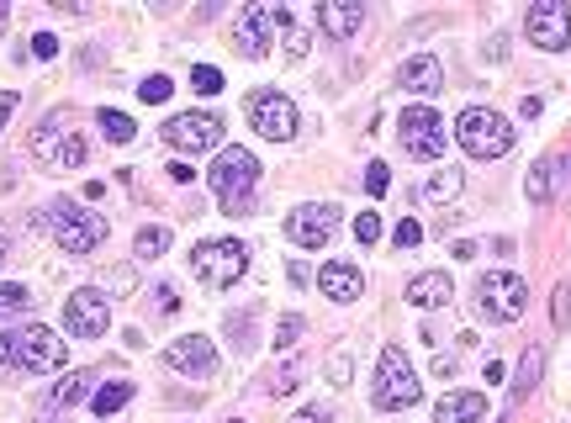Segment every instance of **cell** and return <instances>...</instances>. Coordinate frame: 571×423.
<instances>
[{
	"mask_svg": "<svg viewBox=\"0 0 571 423\" xmlns=\"http://www.w3.org/2000/svg\"><path fill=\"white\" fill-rule=\"evenodd\" d=\"M0 360H6L11 371L43 376V371H59V365L69 360V349H64V339L53 334V328H43V323H22V328H11V334L0 339Z\"/></svg>",
	"mask_w": 571,
	"mask_h": 423,
	"instance_id": "1",
	"label": "cell"
},
{
	"mask_svg": "<svg viewBox=\"0 0 571 423\" xmlns=\"http://www.w3.org/2000/svg\"><path fill=\"white\" fill-rule=\"evenodd\" d=\"M207 186H212L217 201H223L228 217H244L249 201H254V186H260V159L249 149H223L217 164L207 170Z\"/></svg>",
	"mask_w": 571,
	"mask_h": 423,
	"instance_id": "2",
	"label": "cell"
},
{
	"mask_svg": "<svg viewBox=\"0 0 571 423\" xmlns=\"http://www.w3.org/2000/svg\"><path fill=\"white\" fill-rule=\"evenodd\" d=\"M43 228L53 233V244H59L64 254H90V249H101V244H106V217H101V212H90V207H75L69 196L48 201Z\"/></svg>",
	"mask_w": 571,
	"mask_h": 423,
	"instance_id": "3",
	"label": "cell"
},
{
	"mask_svg": "<svg viewBox=\"0 0 571 423\" xmlns=\"http://www.w3.org/2000/svg\"><path fill=\"white\" fill-rule=\"evenodd\" d=\"M418 397H423V381L413 371V360L402 355L397 344H386L381 360H376V381H371V408L376 413H402V408H413Z\"/></svg>",
	"mask_w": 571,
	"mask_h": 423,
	"instance_id": "4",
	"label": "cell"
},
{
	"mask_svg": "<svg viewBox=\"0 0 571 423\" xmlns=\"http://www.w3.org/2000/svg\"><path fill=\"white\" fill-rule=\"evenodd\" d=\"M455 138H460V149L476 154V159H503L513 149V122L503 112H492V106H466V112L455 117Z\"/></svg>",
	"mask_w": 571,
	"mask_h": 423,
	"instance_id": "5",
	"label": "cell"
},
{
	"mask_svg": "<svg viewBox=\"0 0 571 423\" xmlns=\"http://www.w3.org/2000/svg\"><path fill=\"white\" fill-rule=\"evenodd\" d=\"M244 270H249V244H238V238H207V244L191 249V275L212 291L238 286Z\"/></svg>",
	"mask_w": 571,
	"mask_h": 423,
	"instance_id": "6",
	"label": "cell"
},
{
	"mask_svg": "<svg viewBox=\"0 0 571 423\" xmlns=\"http://www.w3.org/2000/svg\"><path fill=\"white\" fill-rule=\"evenodd\" d=\"M476 312L492 323H519L529 312V286L513 270H487L482 281H476Z\"/></svg>",
	"mask_w": 571,
	"mask_h": 423,
	"instance_id": "7",
	"label": "cell"
},
{
	"mask_svg": "<svg viewBox=\"0 0 571 423\" xmlns=\"http://www.w3.org/2000/svg\"><path fill=\"white\" fill-rule=\"evenodd\" d=\"M32 159L43 170H80L85 164V138L69 127V112H53L38 133H32Z\"/></svg>",
	"mask_w": 571,
	"mask_h": 423,
	"instance_id": "8",
	"label": "cell"
},
{
	"mask_svg": "<svg viewBox=\"0 0 571 423\" xmlns=\"http://www.w3.org/2000/svg\"><path fill=\"white\" fill-rule=\"evenodd\" d=\"M334 233H339L334 201H302L297 212H286V244H297V249H328Z\"/></svg>",
	"mask_w": 571,
	"mask_h": 423,
	"instance_id": "9",
	"label": "cell"
},
{
	"mask_svg": "<svg viewBox=\"0 0 571 423\" xmlns=\"http://www.w3.org/2000/svg\"><path fill=\"white\" fill-rule=\"evenodd\" d=\"M270 27H281L286 38L297 32V16H291L286 6H244L238 11V53H249V59H265L270 53Z\"/></svg>",
	"mask_w": 571,
	"mask_h": 423,
	"instance_id": "10",
	"label": "cell"
},
{
	"mask_svg": "<svg viewBox=\"0 0 571 423\" xmlns=\"http://www.w3.org/2000/svg\"><path fill=\"white\" fill-rule=\"evenodd\" d=\"M397 127H402V149H408L413 159H439V154H445V143H450L445 117H439L434 106H408Z\"/></svg>",
	"mask_w": 571,
	"mask_h": 423,
	"instance_id": "11",
	"label": "cell"
},
{
	"mask_svg": "<svg viewBox=\"0 0 571 423\" xmlns=\"http://www.w3.org/2000/svg\"><path fill=\"white\" fill-rule=\"evenodd\" d=\"M164 143L180 154H201V149H217L223 143V117L217 112H180L164 122Z\"/></svg>",
	"mask_w": 571,
	"mask_h": 423,
	"instance_id": "12",
	"label": "cell"
},
{
	"mask_svg": "<svg viewBox=\"0 0 571 423\" xmlns=\"http://www.w3.org/2000/svg\"><path fill=\"white\" fill-rule=\"evenodd\" d=\"M249 127L270 143H286L297 133V106H291L281 90H254L249 96Z\"/></svg>",
	"mask_w": 571,
	"mask_h": 423,
	"instance_id": "13",
	"label": "cell"
},
{
	"mask_svg": "<svg viewBox=\"0 0 571 423\" xmlns=\"http://www.w3.org/2000/svg\"><path fill=\"white\" fill-rule=\"evenodd\" d=\"M524 32H529L534 48L561 53L571 43V6L566 0H540V6H529L524 11Z\"/></svg>",
	"mask_w": 571,
	"mask_h": 423,
	"instance_id": "14",
	"label": "cell"
},
{
	"mask_svg": "<svg viewBox=\"0 0 571 423\" xmlns=\"http://www.w3.org/2000/svg\"><path fill=\"white\" fill-rule=\"evenodd\" d=\"M64 328L75 339H101L106 328H112V307H106V297L96 286H85V291H75V297L64 302Z\"/></svg>",
	"mask_w": 571,
	"mask_h": 423,
	"instance_id": "15",
	"label": "cell"
},
{
	"mask_svg": "<svg viewBox=\"0 0 571 423\" xmlns=\"http://www.w3.org/2000/svg\"><path fill=\"white\" fill-rule=\"evenodd\" d=\"M164 365H170V371H180V376L207 381V376H217V349H212V339L186 334V339H175L170 349H164Z\"/></svg>",
	"mask_w": 571,
	"mask_h": 423,
	"instance_id": "16",
	"label": "cell"
},
{
	"mask_svg": "<svg viewBox=\"0 0 571 423\" xmlns=\"http://www.w3.org/2000/svg\"><path fill=\"white\" fill-rule=\"evenodd\" d=\"M397 85L408 90V96H439V90H445V64H439L434 53H413V59L397 69Z\"/></svg>",
	"mask_w": 571,
	"mask_h": 423,
	"instance_id": "17",
	"label": "cell"
},
{
	"mask_svg": "<svg viewBox=\"0 0 571 423\" xmlns=\"http://www.w3.org/2000/svg\"><path fill=\"white\" fill-rule=\"evenodd\" d=\"M365 16H371L365 0H318V22H323L328 38H355L365 27Z\"/></svg>",
	"mask_w": 571,
	"mask_h": 423,
	"instance_id": "18",
	"label": "cell"
},
{
	"mask_svg": "<svg viewBox=\"0 0 571 423\" xmlns=\"http://www.w3.org/2000/svg\"><path fill=\"white\" fill-rule=\"evenodd\" d=\"M318 286H323V297H334V302H360L365 297V275L355 265H323Z\"/></svg>",
	"mask_w": 571,
	"mask_h": 423,
	"instance_id": "19",
	"label": "cell"
},
{
	"mask_svg": "<svg viewBox=\"0 0 571 423\" xmlns=\"http://www.w3.org/2000/svg\"><path fill=\"white\" fill-rule=\"evenodd\" d=\"M455 297V281L445 270H423V275H413L408 281V302L413 307H445Z\"/></svg>",
	"mask_w": 571,
	"mask_h": 423,
	"instance_id": "20",
	"label": "cell"
},
{
	"mask_svg": "<svg viewBox=\"0 0 571 423\" xmlns=\"http://www.w3.org/2000/svg\"><path fill=\"white\" fill-rule=\"evenodd\" d=\"M487 418V397L482 392H450L434 408V423H482Z\"/></svg>",
	"mask_w": 571,
	"mask_h": 423,
	"instance_id": "21",
	"label": "cell"
},
{
	"mask_svg": "<svg viewBox=\"0 0 571 423\" xmlns=\"http://www.w3.org/2000/svg\"><path fill=\"white\" fill-rule=\"evenodd\" d=\"M556 170H561V159H534L529 164V175H524V191H529V201H545L556 196Z\"/></svg>",
	"mask_w": 571,
	"mask_h": 423,
	"instance_id": "22",
	"label": "cell"
},
{
	"mask_svg": "<svg viewBox=\"0 0 571 423\" xmlns=\"http://www.w3.org/2000/svg\"><path fill=\"white\" fill-rule=\"evenodd\" d=\"M545 376V349L534 344L529 355H524V365H519V376H513V386H508V402H524L529 392H534V381Z\"/></svg>",
	"mask_w": 571,
	"mask_h": 423,
	"instance_id": "23",
	"label": "cell"
},
{
	"mask_svg": "<svg viewBox=\"0 0 571 423\" xmlns=\"http://www.w3.org/2000/svg\"><path fill=\"white\" fill-rule=\"evenodd\" d=\"M455 196H460V170H439L434 180H423V186H418L423 207H439V201H455Z\"/></svg>",
	"mask_w": 571,
	"mask_h": 423,
	"instance_id": "24",
	"label": "cell"
},
{
	"mask_svg": "<svg viewBox=\"0 0 571 423\" xmlns=\"http://www.w3.org/2000/svg\"><path fill=\"white\" fill-rule=\"evenodd\" d=\"M127 402H133V381H106L101 392H96V402H90V408H96V418H112V413H122Z\"/></svg>",
	"mask_w": 571,
	"mask_h": 423,
	"instance_id": "25",
	"label": "cell"
},
{
	"mask_svg": "<svg viewBox=\"0 0 571 423\" xmlns=\"http://www.w3.org/2000/svg\"><path fill=\"white\" fill-rule=\"evenodd\" d=\"M90 381H96V376H90V371H75V376H64L59 386H53V408H75V402H85L90 397Z\"/></svg>",
	"mask_w": 571,
	"mask_h": 423,
	"instance_id": "26",
	"label": "cell"
},
{
	"mask_svg": "<svg viewBox=\"0 0 571 423\" xmlns=\"http://www.w3.org/2000/svg\"><path fill=\"white\" fill-rule=\"evenodd\" d=\"M96 122L106 127V138H112V143H133V133H138V122H133V117H122V112H112V106H101Z\"/></svg>",
	"mask_w": 571,
	"mask_h": 423,
	"instance_id": "27",
	"label": "cell"
},
{
	"mask_svg": "<svg viewBox=\"0 0 571 423\" xmlns=\"http://www.w3.org/2000/svg\"><path fill=\"white\" fill-rule=\"evenodd\" d=\"M101 291H112V297H133V291H138V275H133V265L101 270Z\"/></svg>",
	"mask_w": 571,
	"mask_h": 423,
	"instance_id": "28",
	"label": "cell"
},
{
	"mask_svg": "<svg viewBox=\"0 0 571 423\" xmlns=\"http://www.w3.org/2000/svg\"><path fill=\"white\" fill-rule=\"evenodd\" d=\"M133 249H138V260H159V254L170 249V228H143Z\"/></svg>",
	"mask_w": 571,
	"mask_h": 423,
	"instance_id": "29",
	"label": "cell"
},
{
	"mask_svg": "<svg viewBox=\"0 0 571 423\" xmlns=\"http://www.w3.org/2000/svg\"><path fill=\"white\" fill-rule=\"evenodd\" d=\"M191 90H196V96H217V90H223V69H217V64H196L191 69Z\"/></svg>",
	"mask_w": 571,
	"mask_h": 423,
	"instance_id": "30",
	"label": "cell"
},
{
	"mask_svg": "<svg viewBox=\"0 0 571 423\" xmlns=\"http://www.w3.org/2000/svg\"><path fill=\"white\" fill-rule=\"evenodd\" d=\"M32 297H27V286H16V281H0V318H11V312H27Z\"/></svg>",
	"mask_w": 571,
	"mask_h": 423,
	"instance_id": "31",
	"label": "cell"
},
{
	"mask_svg": "<svg viewBox=\"0 0 571 423\" xmlns=\"http://www.w3.org/2000/svg\"><path fill=\"white\" fill-rule=\"evenodd\" d=\"M392 244H397V249H418V244H423V223H418V217H402L397 233H392Z\"/></svg>",
	"mask_w": 571,
	"mask_h": 423,
	"instance_id": "32",
	"label": "cell"
},
{
	"mask_svg": "<svg viewBox=\"0 0 571 423\" xmlns=\"http://www.w3.org/2000/svg\"><path fill=\"white\" fill-rule=\"evenodd\" d=\"M170 90H175V85H170V80H164V75H149V80H143V85H138V96H143V101H149V106H159V101H170Z\"/></svg>",
	"mask_w": 571,
	"mask_h": 423,
	"instance_id": "33",
	"label": "cell"
},
{
	"mask_svg": "<svg viewBox=\"0 0 571 423\" xmlns=\"http://www.w3.org/2000/svg\"><path fill=\"white\" fill-rule=\"evenodd\" d=\"M302 328H307V318H297V312H291V318H281V328H275V349L297 344V339H302Z\"/></svg>",
	"mask_w": 571,
	"mask_h": 423,
	"instance_id": "34",
	"label": "cell"
},
{
	"mask_svg": "<svg viewBox=\"0 0 571 423\" xmlns=\"http://www.w3.org/2000/svg\"><path fill=\"white\" fill-rule=\"evenodd\" d=\"M355 238H360L365 249H371L376 238H381V217H376V212H360V217H355Z\"/></svg>",
	"mask_w": 571,
	"mask_h": 423,
	"instance_id": "35",
	"label": "cell"
},
{
	"mask_svg": "<svg viewBox=\"0 0 571 423\" xmlns=\"http://www.w3.org/2000/svg\"><path fill=\"white\" fill-rule=\"evenodd\" d=\"M386 186H392V175H386V164L376 159L371 170H365V191H371V196H386Z\"/></svg>",
	"mask_w": 571,
	"mask_h": 423,
	"instance_id": "36",
	"label": "cell"
},
{
	"mask_svg": "<svg viewBox=\"0 0 571 423\" xmlns=\"http://www.w3.org/2000/svg\"><path fill=\"white\" fill-rule=\"evenodd\" d=\"M550 312H556V328L571 323V286H556V302H550Z\"/></svg>",
	"mask_w": 571,
	"mask_h": 423,
	"instance_id": "37",
	"label": "cell"
},
{
	"mask_svg": "<svg viewBox=\"0 0 571 423\" xmlns=\"http://www.w3.org/2000/svg\"><path fill=\"white\" fill-rule=\"evenodd\" d=\"M291 386H297V365H281V371L270 376V392L281 397V392H291Z\"/></svg>",
	"mask_w": 571,
	"mask_h": 423,
	"instance_id": "38",
	"label": "cell"
},
{
	"mask_svg": "<svg viewBox=\"0 0 571 423\" xmlns=\"http://www.w3.org/2000/svg\"><path fill=\"white\" fill-rule=\"evenodd\" d=\"M32 53H38V59H53V53H59V38H53V32H38V38H32Z\"/></svg>",
	"mask_w": 571,
	"mask_h": 423,
	"instance_id": "39",
	"label": "cell"
},
{
	"mask_svg": "<svg viewBox=\"0 0 571 423\" xmlns=\"http://www.w3.org/2000/svg\"><path fill=\"white\" fill-rule=\"evenodd\" d=\"M170 180H175V186H191V180H196V170H191L186 159H175V164H170Z\"/></svg>",
	"mask_w": 571,
	"mask_h": 423,
	"instance_id": "40",
	"label": "cell"
},
{
	"mask_svg": "<svg viewBox=\"0 0 571 423\" xmlns=\"http://www.w3.org/2000/svg\"><path fill=\"white\" fill-rule=\"evenodd\" d=\"M11 112H16V90H0V127L11 122Z\"/></svg>",
	"mask_w": 571,
	"mask_h": 423,
	"instance_id": "41",
	"label": "cell"
},
{
	"mask_svg": "<svg viewBox=\"0 0 571 423\" xmlns=\"http://www.w3.org/2000/svg\"><path fill=\"white\" fill-rule=\"evenodd\" d=\"M450 254H455V260H476V244H471V238H460V244H450Z\"/></svg>",
	"mask_w": 571,
	"mask_h": 423,
	"instance_id": "42",
	"label": "cell"
},
{
	"mask_svg": "<svg viewBox=\"0 0 571 423\" xmlns=\"http://www.w3.org/2000/svg\"><path fill=\"white\" fill-rule=\"evenodd\" d=\"M291 423H328V413H323V408H302V413L291 418Z\"/></svg>",
	"mask_w": 571,
	"mask_h": 423,
	"instance_id": "43",
	"label": "cell"
},
{
	"mask_svg": "<svg viewBox=\"0 0 571 423\" xmlns=\"http://www.w3.org/2000/svg\"><path fill=\"white\" fill-rule=\"evenodd\" d=\"M334 386H349V360H344V355L334 360Z\"/></svg>",
	"mask_w": 571,
	"mask_h": 423,
	"instance_id": "44",
	"label": "cell"
},
{
	"mask_svg": "<svg viewBox=\"0 0 571 423\" xmlns=\"http://www.w3.org/2000/svg\"><path fill=\"white\" fill-rule=\"evenodd\" d=\"M6 22H11V11H6V6H0V32H6Z\"/></svg>",
	"mask_w": 571,
	"mask_h": 423,
	"instance_id": "45",
	"label": "cell"
},
{
	"mask_svg": "<svg viewBox=\"0 0 571 423\" xmlns=\"http://www.w3.org/2000/svg\"><path fill=\"white\" fill-rule=\"evenodd\" d=\"M0 260H6V238H0Z\"/></svg>",
	"mask_w": 571,
	"mask_h": 423,
	"instance_id": "46",
	"label": "cell"
},
{
	"mask_svg": "<svg viewBox=\"0 0 571 423\" xmlns=\"http://www.w3.org/2000/svg\"><path fill=\"white\" fill-rule=\"evenodd\" d=\"M38 423H53V418H38Z\"/></svg>",
	"mask_w": 571,
	"mask_h": 423,
	"instance_id": "47",
	"label": "cell"
}]
</instances>
